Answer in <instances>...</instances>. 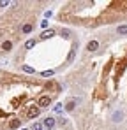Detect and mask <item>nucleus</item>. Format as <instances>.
Segmentation results:
<instances>
[{"label": "nucleus", "instance_id": "2eb2a0df", "mask_svg": "<svg viewBox=\"0 0 127 130\" xmlns=\"http://www.w3.org/2000/svg\"><path fill=\"white\" fill-rule=\"evenodd\" d=\"M32 130H42V125H41V123H34Z\"/></svg>", "mask_w": 127, "mask_h": 130}, {"label": "nucleus", "instance_id": "1a4fd4ad", "mask_svg": "<svg viewBox=\"0 0 127 130\" xmlns=\"http://www.w3.org/2000/svg\"><path fill=\"white\" fill-rule=\"evenodd\" d=\"M34 46H35V41H34V39H30V41H27V42H25V49H32Z\"/></svg>", "mask_w": 127, "mask_h": 130}, {"label": "nucleus", "instance_id": "9b49d317", "mask_svg": "<svg viewBox=\"0 0 127 130\" xmlns=\"http://www.w3.org/2000/svg\"><path fill=\"white\" fill-rule=\"evenodd\" d=\"M20 125H21V121H20V120H12V121L9 123V127H11V128H18Z\"/></svg>", "mask_w": 127, "mask_h": 130}, {"label": "nucleus", "instance_id": "a211bd4d", "mask_svg": "<svg viewBox=\"0 0 127 130\" xmlns=\"http://www.w3.org/2000/svg\"><path fill=\"white\" fill-rule=\"evenodd\" d=\"M48 23H49L48 20H44V21H41V26H42V28H46V26H48Z\"/></svg>", "mask_w": 127, "mask_h": 130}, {"label": "nucleus", "instance_id": "39448f33", "mask_svg": "<svg viewBox=\"0 0 127 130\" xmlns=\"http://www.w3.org/2000/svg\"><path fill=\"white\" fill-rule=\"evenodd\" d=\"M53 35H55V30H53V28H51V30H44L41 34V39H49V37H53Z\"/></svg>", "mask_w": 127, "mask_h": 130}, {"label": "nucleus", "instance_id": "f8f14e48", "mask_svg": "<svg viewBox=\"0 0 127 130\" xmlns=\"http://www.w3.org/2000/svg\"><path fill=\"white\" fill-rule=\"evenodd\" d=\"M21 32H23V34H30V32H32V25H23Z\"/></svg>", "mask_w": 127, "mask_h": 130}, {"label": "nucleus", "instance_id": "dca6fc26", "mask_svg": "<svg viewBox=\"0 0 127 130\" xmlns=\"http://www.w3.org/2000/svg\"><path fill=\"white\" fill-rule=\"evenodd\" d=\"M74 106H76L74 102H69V104H67V111H72V109H74Z\"/></svg>", "mask_w": 127, "mask_h": 130}, {"label": "nucleus", "instance_id": "4468645a", "mask_svg": "<svg viewBox=\"0 0 127 130\" xmlns=\"http://www.w3.org/2000/svg\"><path fill=\"white\" fill-rule=\"evenodd\" d=\"M21 69H23V72H27V74H32V72H34V69H32V67H28V65H23Z\"/></svg>", "mask_w": 127, "mask_h": 130}, {"label": "nucleus", "instance_id": "ddd939ff", "mask_svg": "<svg viewBox=\"0 0 127 130\" xmlns=\"http://www.w3.org/2000/svg\"><path fill=\"white\" fill-rule=\"evenodd\" d=\"M55 74V70H44V72H41L42 77H49V76H53Z\"/></svg>", "mask_w": 127, "mask_h": 130}, {"label": "nucleus", "instance_id": "423d86ee", "mask_svg": "<svg viewBox=\"0 0 127 130\" xmlns=\"http://www.w3.org/2000/svg\"><path fill=\"white\" fill-rule=\"evenodd\" d=\"M122 118H124V112H122V111H117V112L113 114V121H115V123L122 121Z\"/></svg>", "mask_w": 127, "mask_h": 130}, {"label": "nucleus", "instance_id": "9d476101", "mask_svg": "<svg viewBox=\"0 0 127 130\" xmlns=\"http://www.w3.org/2000/svg\"><path fill=\"white\" fill-rule=\"evenodd\" d=\"M76 56V44H74V47L71 49V53H69V58H67V62H72V58Z\"/></svg>", "mask_w": 127, "mask_h": 130}, {"label": "nucleus", "instance_id": "0eeeda50", "mask_svg": "<svg viewBox=\"0 0 127 130\" xmlns=\"http://www.w3.org/2000/svg\"><path fill=\"white\" fill-rule=\"evenodd\" d=\"M117 34H120V35H125V34H127V25H120V26L117 28Z\"/></svg>", "mask_w": 127, "mask_h": 130}, {"label": "nucleus", "instance_id": "f3484780", "mask_svg": "<svg viewBox=\"0 0 127 130\" xmlns=\"http://www.w3.org/2000/svg\"><path fill=\"white\" fill-rule=\"evenodd\" d=\"M5 5H9V2L7 0H0V7H5Z\"/></svg>", "mask_w": 127, "mask_h": 130}, {"label": "nucleus", "instance_id": "20e7f679", "mask_svg": "<svg viewBox=\"0 0 127 130\" xmlns=\"http://www.w3.org/2000/svg\"><path fill=\"white\" fill-rule=\"evenodd\" d=\"M86 49H88V51H95V49H99V42H97V41H90V42L86 44Z\"/></svg>", "mask_w": 127, "mask_h": 130}, {"label": "nucleus", "instance_id": "6e6552de", "mask_svg": "<svg viewBox=\"0 0 127 130\" xmlns=\"http://www.w3.org/2000/svg\"><path fill=\"white\" fill-rule=\"evenodd\" d=\"M11 47H12V42H11V41H5V42L2 44V49H4V51H9Z\"/></svg>", "mask_w": 127, "mask_h": 130}, {"label": "nucleus", "instance_id": "f03ea898", "mask_svg": "<svg viewBox=\"0 0 127 130\" xmlns=\"http://www.w3.org/2000/svg\"><path fill=\"white\" fill-rule=\"evenodd\" d=\"M44 127H46L48 130H51L53 127H55V118H53V116L46 118V120H44Z\"/></svg>", "mask_w": 127, "mask_h": 130}, {"label": "nucleus", "instance_id": "7ed1b4c3", "mask_svg": "<svg viewBox=\"0 0 127 130\" xmlns=\"http://www.w3.org/2000/svg\"><path fill=\"white\" fill-rule=\"evenodd\" d=\"M37 104H39V106H41V107H48V106H49V104H51V99H49V97H41V99H39V102H37Z\"/></svg>", "mask_w": 127, "mask_h": 130}, {"label": "nucleus", "instance_id": "f257e3e1", "mask_svg": "<svg viewBox=\"0 0 127 130\" xmlns=\"http://www.w3.org/2000/svg\"><path fill=\"white\" fill-rule=\"evenodd\" d=\"M35 116H39V106H32V107L27 111V118H35Z\"/></svg>", "mask_w": 127, "mask_h": 130}]
</instances>
